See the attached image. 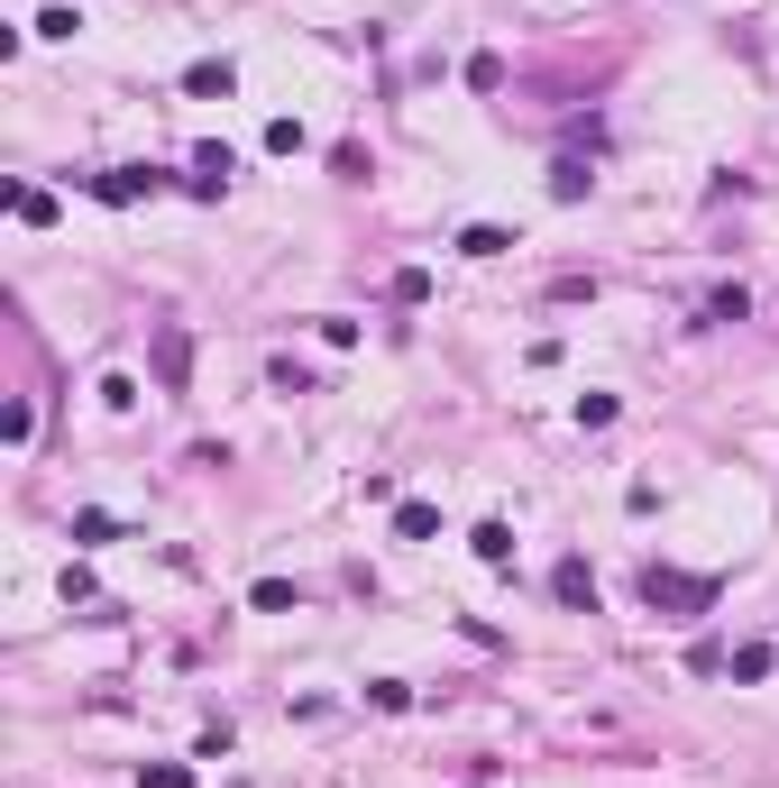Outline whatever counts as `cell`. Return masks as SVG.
<instances>
[{"mask_svg":"<svg viewBox=\"0 0 779 788\" xmlns=\"http://www.w3.org/2000/svg\"><path fill=\"white\" fill-rule=\"evenodd\" d=\"M110 532H120V522H110V513H92V505L73 513V541H83V550H92V541H110Z\"/></svg>","mask_w":779,"mask_h":788,"instance_id":"ac0fdd59","label":"cell"},{"mask_svg":"<svg viewBox=\"0 0 779 788\" xmlns=\"http://www.w3.org/2000/svg\"><path fill=\"white\" fill-rule=\"evenodd\" d=\"M267 386H276V395H312V367H293V358H276V367H267Z\"/></svg>","mask_w":779,"mask_h":788,"instance_id":"4fadbf2b","label":"cell"},{"mask_svg":"<svg viewBox=\"0 0 779 788\" xmlns=\"http://www.w3.org/2000/svg\"><path fill=\"white\" fill-rule=\"evenodd\" d=\"M183 367H193V340H183V330H157V377L183 386Z\"/></svg>","mask_w":779,"mask_h":788,"instance_id":"ba28073f","label":"cell"},{"mask_svg":"<svg viewBox=\"0 0 779 788\" xmlns=\"http://www.w3.org/2000/svg\"><path fill=\"white\" fill-rule=\"evenodd\" d=\"M248 606H257V615H293V606H303V596H293L284 578H257V587H248Z\"/></svg>","mask_w":779,"mask_h":788,"instance_id":"30bf717a","label":"cell"},{"mask_svg":"<svg viewBox=\"0 0 779 788\" xmlns=\"http://www.w3.org/2000/svg\"><path fill=\"white\" fill-rule=\"evenodd\" d=\"M587 183H597L587 157H560V166H550V202H587Z\"/></svg>","mask_w":779,"mask_h":788,"instance_id":"52a82bcc","label":"cell"},{"mask_svg":"<svg viewBox=\"0 0 779 788\" xmlns=\"http://www.w3.org/2000/svg\"><path fill=\"white\" fill-rule=\"evenodd\" d=\"M642 606H651V615H707V606H716V578H679V569H642Z\"/></svg>","mask_w":779,"mask_h":788,"instance_id":"6da1fadb","label":"cell"},{"mask_svg":"<svg viewBox=\"0 0 779 788\" xmlns=\"http://www.w3.org/2000/svg\"><path fill=\"white\" fill-rule=\"evenodd\" d=\"M468 550L487 559V569H513V532H505V522H477V532H468Z\"/></svg>","mask_w":779,"mask_h":788,"instance_id":"8992f818","label":"cell"},{"mask_svg":"<svg viewBox=\"0 0 779 788\" xmlns=\"http://www.w3.org/2000/svg\"><path fill=\"white\" fill-rule=\"evenodd\" d=\"M183 92H193V101H230V92H239V73L220 64V56H202L193 73H183Z\"/></svg>","mask_w":779,"mask_h":788,"instance_id":"277c9868","label":"cell"},{"mask_svg":"<svg viewBox=\"0 0 779 788\" xmlns=\"http://www.w3.org/2000/svg\"><path fill=\"white\" fill-rule=\"evenodd\" d=\"M138 788H193V770H183V761H147Z\"/></svg>","mask_w":779,"mask_h":788,"instance_id":"e0dca14e","label":"cell"},{"mask_svg":"<svg viewBox=\"0 0 779 788\" xmlns=\"http://www.w3.org/2000/svg\"><path fill=\"white\" fill-rule=\"evenodd\" d=\"M431 532H440V505L403 496V505H395V541H431Z\"/></svg>","mask_w":779,"mask_h":788,"instance_id":"5b68a950","label":"cell"},{"mask_svg":"<svg viewBox=\"0 0 779 788\" xmlns=\"http://www.w3.org/2000/svg\"><path fill=\"white\" fill-rule=\"evenodd\" d=\"M367 706H386V716H403V706H413V688H403V679H367Z\"/></svg>","mask_w":779,"mask_h":788,"instance_id":"2e32d148","label":"cell"},{"mask_svg":"<svg viewBox=\"0 0 779 788\" xmlns=\"http://www.w3.org/2000/svg\"><path fill=\"white\" fill-rule=\"evenodd\" d=\"M743 312H752V293H743V285H725L716 303H707V321H743Z\"/></svg>","mask_w":779,"mask_h":788,"instance_id":"d6986e66","label":"cell"},{"mask_svg":"<svg viewBox=\"0 0 779 788\" xmlns=\"http://www.w3.org/2000/svg\"><path fill=\"white\" fill-rule=\"evenodd\" d=\"M550 596L578 606V615H597V578H587V559H560V569H550Z\"/></svg>","mask_w":779,"mask_h":788,"instance_id":"3957f363","label":"cell"},{"mask_svg":"<svg viewBox=\"0 0 779 788\" xmlns=\"http://www.w3.org/2000/svg\"><path fill=\"white\" fill-rule=\"evenodd\" d=\"M92 193H101V202H138V193H166V174H157V166H120V174H101Z\"/></svg>","mask_w":779,"mask_h":788,"instance_id":"7a4b0ae2","label":"cell"},{"mask_svg":"<svg viewBox=\"0 0 779 788\" xmlns=\"http://www.w3.org/2000/svg\"><path fill=\"white\" fill-rule=\"evenodd\" d=\"M513 248V230H496V220H468L459 230V257H505Z\"/></svg>","mask_w":779,"mask_h":788,"instance_id":"9c48e42d","label":"cell"},{"mask_svg":"<svg viewBox=\"0 0 779 788\" xmlns=\"http://www.w3.org/2000/svg\"><path fill=\"white\" fill-rule=\"evenodd\" d=\"M615 412H623L615 395H578V431H606V422H615Z\"/></svg>","mask_w":779,"mask_h":788,"instance_id":"5bb4252c","label":"cell"},{"mask_svg":"<svg viewBox=\"0 0 779 788\" xmlns=\"http://www.w3.org/2000/svg\"><path fill=\"white\" fill-rule=\"evenodd\" d=\"M10 211H19V220H37V230H47V220H56V193H37V183H10Z\"/></svg>","mask_w":779,"mask_h":788,"instance_id":"8fae6325","label":"cell"},{"mask_svg":"<svg viewBox=\"0 0 779 788\" xmlns=\"http://www.w3.org/2000/svg\"><path fill=\"white\" fill-rule=\"evenodd\" d=\"M733 679H743V688L770 679V642H743V651H733Z\"/></svg>","mask_w":779,"mask_h":788,"instance_id":"9a60e30c","label":"cell"},{"mask_svg":"<svg viewBox=\"0 0 779 788\" xmlns=\"http://www.w3.org/2000/svg\"><path fill=\"white\" fill-rule=\"evenodd\" d=\"M468 92H505V56H468Z\"/></svg>","mask_w":779,"mask_h":788,"instance_id":"7c38bea8","label":"cell"}]
</instances>
